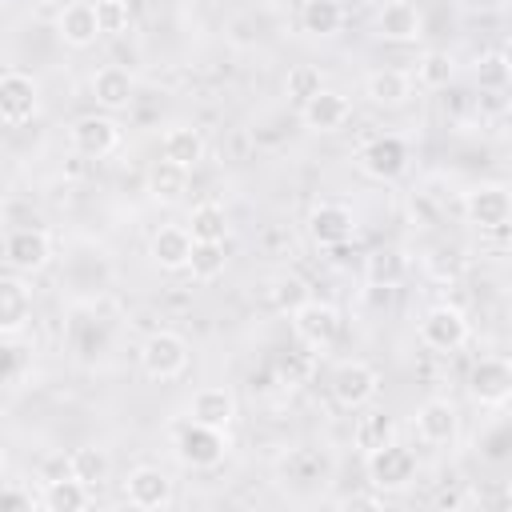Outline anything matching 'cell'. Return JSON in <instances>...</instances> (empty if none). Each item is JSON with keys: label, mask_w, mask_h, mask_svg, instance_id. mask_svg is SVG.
Instances as JSON below:
<instances>
[{"label": "cell", "mask_w": 512, "mask_h": 512, "mask_svg": "<svg viewBox=\"0 0 512 512\" xmlns=\"http://www.w3.org/2000/svg\"><path fill=\"white\" fill-rule=\"evenodd\" d=\"M172 456L192 468V472H204V468H216L224 456H228V432L224 428H208V424H196V420H180L172 428Z\"/></svg>", "instance_id": "obj_1"}, {"label": "cell", "mask_w": 512, "mask_h": 512, "mask_svg": "<svg viewBox=\"0 0 512 512\" xmlns=\"http://www.w3.org/2000/svg\"><path fill=\"white\" fill-rule=\"evenodd\" d=\"M136 360H140V372H144L148 380L168 384V380H180V376L188 372L192 352H188V340H184L180 332H172V328H156V332L144 336Z\"/></svg>", "instance_id": "obj_2"}, {"label": "cell", "mask_w": 512, "mask_h": 512, "mask_svg": "<svg viewBox=\"0 0 512 512\" xmlns=\"http://www.w3.org/2000/svg\"><path fill=\"white\" fill-rule=\"evenodd\" d=\"M364 472H368V484H372L376 492L392 496V492L412 488V480H416V472H420V460H416V452H412L408 444L388 440V444L364 452Z\"/></svg>", "instance_id": "obj_3"}, {"label": "cell", "mask_w": 512, "mask_h": 512, "mask_svg": "<svg viewBox=\"0 0 512 512\" xmlns=\"http://www.w3.org/2000/svg\"><path fill=\"white\" fill-rule=\"evenodd\" d=\"M0 256L12 272H44L52 264V232L40 224H16L4 232Z\"/></svg>", "instance_id": "obj_4"}, {"label": "cell", "mask_w": 512, "mask_h": 512, "mask_svg": "<svg viewBox=\"0 0 512 512\" xmlns=\"http://www.w3.org/2000/svg\"><path fill=\"white\" fill-rule=\"evenodd\" d=\"M288 316H292V332H296V340H300L304 348H312V352H324V348H332V344L340 340L344 316H340V308L328 304V300L308 296V300H304L296 312H288Z\"/></svg>", "instance_id": "obj_5"}, {"label": "cell", "mask_w": 512, "mask_h": 512, "mask_svg": "<svg viewBox=\"0 0 512 512\" xmlns=\"http://www.w3.org/2000/svg\"><path fill=\"white\" fill-rule=\"evenodd\" d=\"M416 336H420V344L432 348V352H460V348L468 344V336H472V324H468L464 308H456V304H432V308L420 316Z\"/></svg>", "instance_id": "obj_6"}, {"label": "cell", "mask_w": 512, "mask_h": 512, "mask_svg": "<svg viewBox=\"0 0 512 512\" xmlns=\"http://www.w3.org/2000/svg\"><path fill=\"white\" fill-rule=\"evenodd\" d=\"M40 112V84L32 72L8 68L0 72V124L4 128H24Z\"/></svg>", "instance_id": "obj_7"}, {"label": "cell", "mask_w": 512, "mask_h": 512, "mask_svg": "<svg viewBox=\"0 0 512 512\" xmlns=\"http://www.w3.org/2000/svg\"><path fill=\"white\" fill-rule=\"evenodd\" d=\"M356 168H360L368 180H380V184L400 180L404 168H408V144H404V136H396V132L372 136L368 144H360Z\"/></svg>", "instance_id": "obj_8"}, {"label": "cell", "mask_w": 512, "mask_h": 512, "mask_svg": "<svg viewBox=\"0 0 512 512\" xmlns=\"http://www.w3.org/2000/svg\"><path fill=\"white\" fill-rule=\"evenodd\" d=\"M468 224H476L480 232H504L512 220V196L504 184H476L464 192L460 200Z\"/></svg>", "instance_id": "obj_9"}, {"label": "cell", "mask_w": 512, "mask_h": 512, "mask_svg": "<svg viewBox=\"0 0 512 512\" xmlns=\"http://www.w3.org/2000/svg\"><path fill=\"white\" fill-rule=\"evenodd\" d=\"M332 400L340 404V408H348V412H360V408H368L372 400H376V392H380V372L372 368V364H364V360H344L336 372H332Z\"/></svg>", "instance_id": "obj_10"}, {"label": "cell", "mask_w": 512, "mask_h": 512, "mask_svg": "<svg viewBox=\"0 0 512 512\" xmlns=\"http://www.w3.org/2000/svg\"><path fill=\"white\" fill-rule=\"evenodd\" d=\"M356 228H360V220L344 200H320L308 212V236L320 248H340V244L356 240Z\"/></svg>", "instance_id": "obj_11"}, {"label": "cell", "mask_w": 512, "mask_h": 512, "mask_svg": "<svg viewBox=\"0 0 512 512\" xmlns=\"http://www.w3.org/2000/svg\"><path fill=\"white\" fill-rule=\"evenodd\" d=\"M412 428H416V440L428 444V448H448L456 444L460 436V412L448 396H428L416 416H412Z\"/></svg>", "instance_id": "obj_12"}, {"label": "cell", "mask_w": 512, "mask_h": 512, "mask_svg": "<svg viewBox=\"0 0 512 512\" xmlns=\"http://www.w3.org/2000/svg\"><path fill=\"white\" fill-rule=\"evenodd\" d=\"M468 396L480 408H504L512 396V364L504 356H480L468 372Z\"/></svg>", "instance_id": "obj_13"}, {"label": "cell", "mask_w": 512, "mask_h": 512, "mask_svg": "<svg viewBox=\"0 0 512 512\" xmlns=\"http://www.w3.org/2000/svg\"><path fill=\"white\" fill-rule=\"evenodd\" d=\"M124 500L132 508H144V512H156V508H168L176 500V488H172V476L156 464H136L128 476H124Z\"/></svg>", "instance_id": "obj_14"}, {"label": "cell", "mask_w": 512, "mask_h": 512, "mask_svg": "<svg viewBox=\"0 0 512 512\" xmlns=\"http://www.w3.org/2000/svg\"><path fill=\"white\" fill-rule=\"evenodd\" d=\"M276 476L284 484H292V488H316V484H324L332 476V460L312 444H296V448L280 452Z\"/></svg>", "instance_id": "obj_15"}, {"label": "cell", "mask_w": 512, "mask_h": 512, "mask_svg": "<svg viewBox=\"0 0 512 512\" xmlns=\"http://www.w3.org/2000/svg\"><path fill=\"white\" fill-rule=\"evenodd\" d=\"M68 144L88 156V160H104L120 148V124L104 112V116H80L72 128H68Z\"/></svg>", "instance_id": "obj_16"}, {"label": "cell", "mask_w": 512, "mask_h": 512, "mask_svg": "<svg viewBox=\"0 0 512 512\" xmlns=\"http://www.w3.org/2000/svg\"><path fill=\"white\" fill-rule=\"evenodd\" d=\"M56 36H60V44H68L76 52L92 48L96 36H100V28H96V4L92 0H68L56 12Z\"/></svg>", "instance_id": "obj_17"}, {"label": "cell", "mask_w": 512, "mask_h": 512, "mask_svg": "<svg viewBox=\"0 0 512 512\" xmlns=\"http://www.w3.org/2000/svg\"><path fill=\"white\" fill-rule=\"evenodd\" d=\"M376 32L392 44H416L424 36V12L412 0H388L376 12Z\"/></svg>", "instance_id": "obj_18"}, {"label": "cell", "mask_w": 512, "mask_h": 512, "mask_svg": "<svg viewBox=\"0 0 512 512\" xmlns=\"http://www.w3.org/2000/svg\"><path fill=\"white\" fill-rule=\"evenodd\" d=\"M348 116H352V104H348V96L336 92V88H320V92H312V96L300 104V120H304L312 132H336V128L348 124Z\"/></svg>", "instance_id": "obj_19"}, {"label": "cell", "mask_w": 512, "mask_h": 512, "mask_svg": "<svg viewBox=\"0 0 512 512\" xmlns=\"http://www.w3.org/2000/svg\"><path fill=\"white\" fill-rule=\"evenodd\" d=\"M188 256H192V236L184 224H164L152 232L148 240V260L160 268V272H184L188 268Z\"/></svg>", "instance_id": "obj_20"}, {"label": "cell", "mask_w": 512, "mask_h": 512, "mask_svg": "<svg viewBox=\"0 0 512 512\" xmlns=\"http://www.w3.org/2000/svg\"><path fill=\"white\" fill-rule=\"evenodd\" d=\"M188 420H196V424H208V428H232V420H236V396L228 392V388H220V384H208V388H196L192 392V400H188Z\"/></svg>", "instance_id": "obj_21"}, {"label": "cell", "mask_w": 512, "mask_h": 512, "mask_svg": "<svg viewBox=\"0 0 512 512\" xmlns=\"http://www.w3.org/2000/svg\"><path fill=\"white\" fill-rule=\"evenodd\" d=\"M32 320V288L20 276H0V336H20Z\"/></svg>", "instance_id": "obj_22"}, {"label": "cell", "mask_w": 512, "mask_h": 512, "mask_svg": "<svg viewBox=\"0 0 512 512\" xmlns=\"http://www.w3.org/2000/svg\"><path fill=\"white\" fill-rule=\"evenodd\" d=\"M132 92H136V80L128 68L120 64H104L92 72V100L112 116V112H124L132 104Z\"/></svg>", "instance_id": "obj_23"}, {"label": "cell", "mask_w": 512, "mask_h": 512, "mask_svg": "<svg viewBox=\"0 0 512 512\" xmlns=\"http://www.w3.org/2000/svg\"><path fill=\"white\" fill-rule=\"evenodd\" d=\"M412 76L408 72H400V68H376V72H368V80H364V96L376 104V108H400V104H408L412 100Z\"/></svg>", "instance_id": "obj_24"}, {"label": "cell", "mask_w": 512, "mask_h": 512, "mask_svg": "<svg viewBox=\"0 0 512 512\" xmlns=\"http://www.w3.org/2000/svg\"><path fill=\"white\" fill-rule=\"evenodd\" d=\"M204 152H208L204 132L192 128V124H172L160 136V156L172 160V164H180V168H196L204 160Z\"/></svg>", "instance_id": "obj_25"}, {"label": "cell", "mask_w": 512, "mask_h": 512, "mask_svg": "<svg viewBox=\"0 0 512 512\" xmlns=\"http://www.w3.org/2000/svg\"><path fill=\"white\" fill-rule=\"evenodd\" d=\"M184 228H188V236L200 240V244H224L228 232H232L228 212H224V204H216V200H200V204H192Z\"/></svg>", "instance_id": "obj_26"}, {"label": "cell", "mask_w": 512, "mask_h": 512, "mask_svg": "<svg viewBox=\"0 0 512 512\" xmlns=\"http://www.w3.org/2000/svg\"><path fill=\"white\" fill-rule=\"evenodd\" d=\"M408 252L404 248H376L368 260H364V280L372 284V288H400L404 284V276H408Z\"/></svg>", "instance_id": "obj_27"}, {"label": "cell", "mask_w": 512, "mask_h": 512, "mask_svg": "<svg viewBox=\"0 0 512 512\" xmlns=\"http://www.w3.org/2000/svg\"><path fill=\"white\" fill-rule=\"evenodd\" d=\"M40 508H48V512H80V508H88L92 504V488L88 484H80L76 476H56V480H44V488H40V500H36Z\"/></svg>", "instance_id": "obj_28"}, {"label": "cell", "mask_w": 512, "mask_h": 512, "mask_svg": "<svg viewBox=\"0 0 512 512\" xmlns=\"http://www.w3.org/2000/svg\"><path fill=\"white\" fill-rule=\"evenodd\" d=\"M108 472H112V456H108V448H100V444H80V448L68 456V476H76V480L88 484V488H100V484L108 480Z\"/></svg>", "instance_id": "obj_29"}, {"label": "cell", "mask_w": 512, "mask_h": 512, "mask_svg": "<svg viewBox=\"0 0 512 512\" xmlns=\"http://www.w3.org/2000/svg\"><path fill=\"white\" fill-rule=\"evenodd\" d=\"M340 28H344V8H340V0H304V8H300V32L328 40V36H336Z\"/></svg>", "instance_id": "obj_30"}, {"label": "cell", "mask_w": 512, "mask_h": 512, "mask_svg": "<svg viewBox=\"0 0 512 512\" xmlns=\"http://www.w3.org/2000/svg\"><path fill=\"white\" fill-rule=\"evenodd\" d=\"M32 372V344L20 336H0V392L24 384Z\"/></svg>", "instance_id": "obj_31"}, {"label": "cell", "mask_w": 512, "mask_h": 512, "mask_svg": "<svg viewBox=\"0 0 512 512\" xmlns=\"http://www.w3.org/2000/svg\"><path fill=\"white\" fill-rule=\"evenodd\" d=\"M188 192V168L172 164V160H156L148 168V196L160 204H176Z\"/></svg>", "instance_id": "obj_32"}, {"label": "cell", "mask_w": 512, "mask_h": 512, "mask_svg": "<svg viewBox=\"0 0 512 512\" xmlns=\"http://www.w3.org/2000/svg\"><path fill=\"white\" fill-rule=\"evenodd\" d=\"M388 440H396V420H392L388 412L368 408L364 416H356L352 444H356L360 452H372V448H380V444H388Z\"/></svg>", "instance_id": "obj_33"}, {"label": "cell", "mask_w": 512, "mask_h": 512, "mask_svg": "<svg viewBox=\"0 0 512 512\" xmlns=\"http://www.w3.org/2000/svg\"><path fill=\"white\" fill-rule=\"evenodd\" d=\"M312 296V288H308V280H300V276H292V272H280V276H272V284H268V304L276 308V312H296L304 300Z\"/></svg>", "instance_id": "obj_34"}, {"label": "cell", "mask_w": 512, "mask_h": 512, "mask_svg": "<svg viewBox=\"0 0 512 512\" xmlns=\"http://www.w3.org/2000/svg\"><path fill=\"white\" fill-rule=\"evenodd\" d=\"M452 76H456V60H452L448 52L432 48V52H424V56L416 60V80H412V84H420V88H448Z\"/></svg>", "instance_id": "obj_35"}, {"label": "cell", "mask_w": 512, "mask_h": 512, "mask_svg": "<svg viewBox=\"0 0 512 512\" xmlns=\"http://www.w3.org/2000/svg\"><path fill=\"white\" fill-rule=\"evenodd\" d=\"M476 84L484 88V92H504L508 88V80H512V64H508V52L504 48H492V52H484L480 60H476Z\"/></svg>", "instance_id": "obj_36"}, {"label": "cell", "mask_w": 512, "mask_h": 512, "mask_svg": "<svg viewBox=\"0 0 512 512\" xmlns=\"http://www.w3.org/2000/svg\"><path fill=\"white\" fill-rule=\"evenodd\" d=\"M224 264H228L224 244H200V240H192V256H188V268L184 272H192V280H200V284H212L224 272Z\"/></svg>", "instance_id": "obj_37"}, {"label": "cell", "mask_w": 512, "mask_h": 512, "mask_svg": "<svg viewBox=\"0 0 512 512\" xmlns=\"http://www.w3.org/2000/svg\"><path fill=\"white\" fill-rule=\"evenodd\" d=\"M324 88V80H320V68L316 64H292L288 68V76H284V92H288V100H296V104H304L312 92H320Z\"/></svg>", "instance_id": "obj_38"}, {"label": "cell", "mask_w": 512, "mask_h": 512, "mask_svg": "<svg viewBox=\"0 0 512 512\" xmlns=\"http://www.w3.org/2000/svg\"><path fill=\"white\" fill-rule=\"evenodd\" d=\"M128 24H132L128 0H96V28H100V36H120V32H128Z\"/></svg>", "instance_id": "obj_39"}, {"label": "cell", "mask_w": 512, "mask_h": 512, "mask_svg": "<svg viewBox=\"0 0 512 512\" xmlns=\"http://www.w3.org/2000/svg\"><path fill=\"white\" fill-rule=\"evenodd\" d=\"M384 500H388V496L372 488V492H356V496H348L344 508H384Z\"/></svg>", "instance_id": "obj_40"}, {"label": "cell", "mask_w": 512, "mask_h": 512, "mask_svg": "<svg viewBox=\"0 0 512 512\" xmlns=\"http://www.w3.org/2000/svg\"><path fill=\"white\" fill-rule=\"evenodd\" d=\"M36 500L28 496V492H20V488H4L0 492V508H32Z\"/></svg>", "instance_id": "obj_41"}, {"label": "cell", "mask_w": 512, "mask_h": 512, "mask_svg": "<svg viewBox=\"0 0 512 512\" xmlns=\"http://www.w3.org/2000/svg\"><path fill=\"white\" fill-rule=\"evenodd\" d=\"M4 464H8V456H4V444H0V472H4Z\"/></svg>", "instance_id": "obj_42"}, {"label": "cell", "mask_w": 512, "mask_h": 512, "mask_svg": "<svg viewBox=\"0 0 512 512\" xmlns=\"http://www.w3.org/2000/svg\"><path fill=\"white\" fill-rule=\"evenodd\" d=\"M0 4H4V0H0Z\"/></svg>", "instance_id": "obj_43"}]
</instances>
